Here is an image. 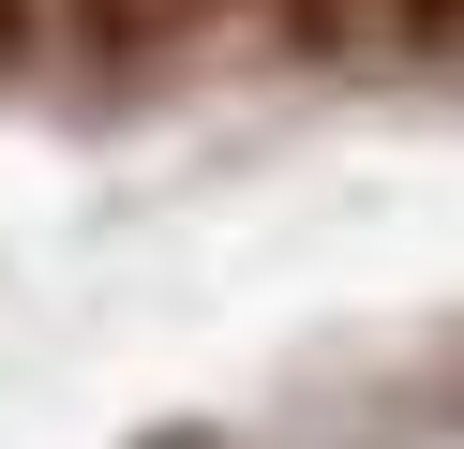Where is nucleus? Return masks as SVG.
Listing matches in <instances>:
<instances>
[{
  "label": "nucleus",
  "mask_w": 464,
  "mask_h": 449,
  "mask_svg": "<svg viewBox=\"0 0 464 449\" xmlns=\"http://www.w3.org/2000/svg\"><path fill=\"white\" fill-rule=\"evenodd\" d=\"M210 15H225V0H45V30H61L91 75H150V60L195 45Z\"/></svg>",
  "instance_id": "1"
},
{
  "label": "nucleus",
  "mask_w": 464,
  "mask_h": 449,
  "mask_svg": "<svg viewBox=\"0 0 464 449\" xmlns=\"http://www.w3.org/2000/svg\"><path fill=\"white\" fill-rule=\"evenodd\" d=\"M270 15H285V30H300V45H330V30H344V15H360V0H270Z\"/></svg>",
  "instance_id": "3"
},
{
  "label": "nucleus",
  "mask_w": 464,
  "mask_h": 449,
  "mask_svg": "<svg viewBox=\"0 0 464 449\" xmlns=\"http://www.w3.org/2000/svg\"><path fill=\"white\" fill-rule=\"evenodd\" d=\"M31 45H45V0H0V75H15Z\"/></svg>",
  "instance_id": "2"
}]
</instances>
